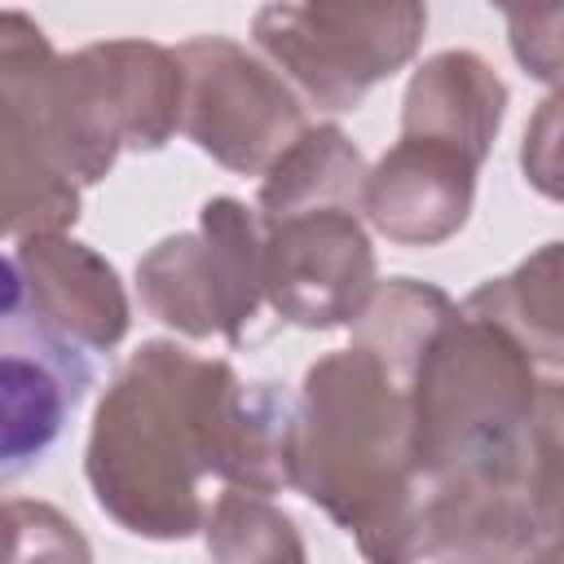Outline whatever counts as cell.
<instances>
[{"instance_id": "6da1fadb", "label": "cell", "mask_w": 564, "mask_h": 564, "mask_svg": "<svg viewBox=\"0 0 564 564\" xmlns=\"http://www.w3.org/2000/svg\"><path fill=\"white\" fill-rule=\"evenodd\" d=\"M291 401L282 383H242L225 357L145 339L93 410L88 489L119 529L181 542L203 524L207 476L251 494L291 489Z\"/></svg>"}, {"instance_id": "7a4b0ae2", "label": "cell", "mask_w": 564, "mask_h": 564, "mask_svg": "<svg viewBox=\"0 0 564 564\" xmlns=\"http://www.w3.org/2000/svg\"><path fill=\"white\" fill-rule=\"evenodd\" d=\"M410 449L419 489L516 485L560 494V370L498 322L445 304L410 361Z\"/></svg>"}, {"instance_id": "3957f363", "label": "cell", "mask_w": 564, "mask_h": 564, "mask_svg": "<svg viewBox=\"0 0 564 564\" xmlns=\"http://www.w3.org/2000/svg\"><path fill=\"white\" fill-rule=\"evenodd\" d=\"M410 366L366 344L317 357L291 401L286 471L313 507L379 564L405 560L419 498L410 449Z\"/></svg>"}, {"instance_id": "277c9868", "label": "cell", "mask_w": 564, "mask_h": 564, "mask_svg": "<svg viewBox=\"0 0 564 564\" xmlns=\"http://www.w3.org/2000/svg\"><path fill=\"white\" fill-rule=\"evenodd\" d=\"M366 159L339 123L304 128L260 172L264 300L300 330L352 326L379 286L361 212Z\"/></svg>"}, {"instance_id": "5b68a950", "label": "cell", "mask_w": 564, "mask_h": 564, "mask_svg": "<svg viewBox=\"0 0 564 564\" xmlns=\"http://www.w3.org/2000/svg\"><path fill=\"white\" fill-rule=\"evenodd\" d=\"M423 0H269L251 18L256 44L317 110H357L405 70L423 44Z\"/></svg>"}, {"instance_id": "8992f818", "label": "cell", "mask_w": 564, "mask_h": 564, "mask_svg": "<svg viewBox=\"0 0 564 564\" xmlns=\"http://www.w3.org/2000/svg\"><path fill=\"white\" fill-rule=\"evenodd\" d=\"M141 308L185 339L242 344L264 304V242L256 207L207 198L198 229L167 234L137 260Z\"/></svg>"}, {"instance_id": "52a82bcc", "label": "cell", "mask_w": 564, "mask_h": 564, "mask_svg": "<svg viewBox=\"0 0 564 564\" xmlns=\"http://www.w3.org/2000/svg\"><path fill=\"white\" fill-rule=\"evenodd\" d=\"M70 172L84 185L110 176L123 150H163L181 132V62L154 40H97L66 53Z\"/></svg>"}, {"instance_id": "ba28073f", "label": "cell", "mask_w": 564, "mask_h": 564, "mask_svg": "<svg viewBox=\"0 0 564 564\" xmlns=\"http://www.w3.org/2000/svg\"><path fill=\"white\" fill-rule=\"evenodd\" d=\"M181 62V132L220 167L260 176L304 128L295 88L225 35L172 48Z\"/></svg>"}, {"instance_id": "9c48e42d", "label": "cell", "mask_w": 564, "mask_h": 564, "mask_svg": "<svg viewBox=\"0 0 564 564\" xmlns=\"http://www.w3.org/2000/svg\"><path fill=\"white\" fill-rule=\"evenodd\" d=\"M88 388V352L35 313L18 260L0 256V485L57 445Z\"/></svg>"}, {"instance_id": "30bf717a", "label": "cell", "mask_w": 564, "mask_h": 564, "mask_svg": "<svg viewBox=\"0 0 564 564\" xmlns=\"http://www.w3.org/2000/svg\"><path fill=\"white\" fill-rule=\"evenodd\" d=\"M476 172L480 163L463 150L401 132L397 145L366 167L361 212L370 229L397 247H441L471 216Z\"/></svg>"}, {"instance_id": "8fae6325", "label": "cell", "mask_w": 564, "mask_h": 564, "mask_svg": "<svg viewBox=\"0 0 564 564\" xmlns=\"http://www.w3.org/2000/svg\"><path fill=\"white\" fill-rule=\"evenodd\" d=\"M18 269L35 313L84 352H110L132 322L115 264L66 229L18 238Z\"/></svg>"}, {"instance_id": "7c38bea8", "label": "cell", "mask_w": 564, "mask_h": 564, "mask_svg": "<svg viewBox=\"0 0 564 564\" xmlns=\"http://www.w3.org/2000/svg\"><path fill=\"white\" fill-rule=\"evenodd\" d=\"M502 115L507 84L498 79V70L471 48H445L410 75L401 101V132L445 141L467 159L485 163L502 128Z\"/></svg>"}, {"instance_id": "4fadbf2b", "label": "cell", "mask_w": 564, "mask_h": 564, "mask_svg": "<svg viewBox=\"0 0 564 564\" xmlns=\"http://www.w3.org/2000/svg\"><path fill=\"white\" fill-rule=\"evenodd\" d=\"M79 220V185L44 154L35 132L0 101V238L70 229Z\"/></svg>"}, {"instance_id": "5bb4252c", "label": "cell", "mask_w": 564, "mask_h": 564, "mask_svg": "<svg viewBox=\"0 0 564 564\" xmlns=\"http://www.w3.org/2000/svg\"><path fill=\"white\" fill-rule=\"evenodd\" d=\"M463 308L498 322L516 335L538 366L560 370L564 361V304H560V242H542L511 273L480 282Z\"/></svg>"}, {"instance_id": "9a60e30c", "label": "cell", "mask_w": 564, "mask_h": 564, "mask_svg": "<svg viewBox=\"0 0 564 564\" xmlns=\"http://www.w3.org/2000/svg\"><path fill=\"white\" fill-rule=\"evenodd\" d=\"M203 542L225 564H251V560H304V542L295 533V520L269 502V494H251L238 485H225L216 502L203 511Z\"/></svg>"}, {"instance_id": "2e32d148", "label": "cell", "mask_w": 564, "mask_h": 564, "mask_svg": "<svg viewBox=\"0 0 564 564\" xmlns=\"http://www.w3.org/2000/svg\"><path fill=\"white\" fill-rule=\"evenodd\" d=\"M79 529L48 502L0 498V560H88Z\"/></svg>"}, {"instance_id": "e0dca14e", "label": "cell", "mask_w": 564, "mask_h": 564, "mask_svg": "<svg viewBox=\"0 0 564 564\" xmlns=\"http://www.w3.org/2000/svg\"><path fill=\"white\" fill-rule=\"evenodd\" d=\"M507 13L511 26V53L516 62L538 75L542 84L560 79V13L564 0H489Z\"/></svg>"}, {"instance_id": "ac0fdd59", "label": "cell", "mask_w": 564, "mask_h": 564, "mask_svg": "<svg viewBox=\"0 0 564 564\" xmlns=\"http://www.w3.org/2000/svg\"><path fill=\"white\" fill-rule=\"evenodd\" d=\"M555 106H560V97L551 93L546 101H542V115H538V128H542V137L538 132H524V172L533 176V185L542 189V194H560L555 189Z\"/></svg>"}]
</instances>
